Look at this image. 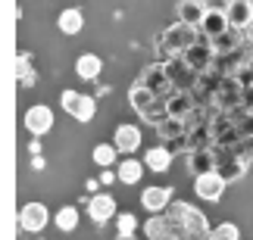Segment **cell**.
Here are the masks:
<instances>
[{"mask_svg": "<svg viewBox=\"0 0 253 240\" xmlns=\"http://www.w3.org/2000/svg\"><path fill=\"white\" fill-rule=\"evenodd\" d=\"M91 159L97 162L100 169H113V166H119V150H116V143H97V147L91 150Z\"/></svg>", "mask_w": 253, "mask_h": 240, "instance_id": "cell-17", "label": "cell"}, {"mask_svg": "<svg viewBox=\"0 0 253 240\" xmlns=\"http://www.w3.org/2000/svg\"><path fill=\"white\" fill-rule=\"evenodd\" d=\"M172 187L169 184H150V187H144L141 190V209H147L150 215H163L166 209L175 203L172 200Z\"/></svg>", "mask_w": 253, "mask_h": 240, "instance_id": "cell-3", "label": "cell"}, {"mask_svg": "<svg viewBox=\"0 0 253 240\" xmlns=\"http://www.w3.org/2000/svg\"><path fill=\"white\" fill-rule=\"evenodd\" d=\"M210 13V0H178V19L184 25H203Z\"/></svg>", "mask_w": 253, "mask_h": 240, "instance_id": "cell-10", "label": "cell"}, {"mask_svg": "<svg viewBox=\"0 0 253 240\" xmlns=\"http://www.w3.org/2000/svg\"><path fill=\"white\" fill-rule=\"evenodd\" d=\"M166 215L181 228L184 234H191L194 240H200V237H207V240H210V234H212V231H210L207 215H203L197 206H191V203H172V206L166 209Z\"/></svg>", "mask_w": 253, "mask_h": 240, "instance_id": "cell-1", "label": "cell"}, {"mask_svg": "<svg viewBox=\"0 0 253 240\" xmlns=\"http://www.w3.org/2000/svg\"><path fill=\"white\" fill-rule=\"evenodd\" d=\"M163 44L169 47L172 53H181V50H191L194 47V28L191 25H178V28H169L166 34H163Z\"/></svg>", "mask_w": 253, "mask_h": 240, "instance_id": "cell-11", "label": "cell"}, {"mask_svg": "<svg viewBox=\"0 0 253 240\" xmlns=\"http://www.w3.org/2000/svg\"><path fill=\"white\" fill-rule=\"evenodd\" d=\"M228 28H231V22H228V16L225 13H207V19H203V32L207 34H212V37H219V34H228Z\"/></svg>", "mask_w": 253, "mask_h": 240, "instance_id": "cell-19", "label": "cell"}, {"mask_svg": "<svg viewBox=\"0 0 253 240\" xmlns=\"http://www.w3.org/2000/svg\"><path fill=\"white\" fill-rule=\"evenodd\" d=\"M100 72H103V60L97 53H82L79 60H75V75H79L82 81L100 78Z\"/></svg>", "mask_w": 253, "mask_h": 240, "instance_id": "cell-12", "label": "cell"}, {"mask_svg": "<svg viewBox=\"0 0 253 240\" xmlns=\"http://www.w3.org/2000/svg\"><path fill=\"white\" fill-rule=\"evenodd\" d=\"M144 162L141 159H122L119 166H116V175H119V184H141L144 178Z\"/></svg>", "mask_w": 253, "mask_h": 240, "instance_id": "cell-13", "label": "cell"}, {"mask_svg": "<svg viewBox=\"0 0 253 240\" xmlns=\"http://www.w3.org/2000/svg\"><path fill=\"white\" fill-rule=\"evenodd\" d=\"M228 22H231V28H247L253 22V0H231Z\"/></svg>", "mask_w": 253, "mask_h": 240, "instance_id": "cell-14", "label": "cell"}, {"mask_svg": "<svg viewBox=\"0 0 253 240\" xmlns=\"http://www.w3.org/2000/svg\"><path fill=\"white\" fill-rule=\"evenodd\" d=\"M144 166L150 171H169L172 169V153L166 147H150L144 153Z\"/></svg>", "mask_w": 253, "mask_h": 240, "instance_id": "cell-16", "label": "cell"}, {"mask_svg": "<svg viewBox=\"0 0 253 240\" xmlns=\"http://www.w3.org/2000/svg\"><path fill=\"white\" fill-rule=\"evenodd\" d=\"M56 28H60V34H66V37L82 34L84 32V13H82V6L60 9V16H56Z\"/></svg>", "mask_w": 253, "mask_h": 240, "instance_id": "cell-8", "label": "cell"}, {"mask_svg": "<svg viewBox=\"0 0 253 240\" xmlns=\"http://www.w3.org/2000/svg\"><path fill=\"white\" fill-rule=\"evenodd\" d=\"M113 181H119V175H116L113 169H103V175H100V184H113Z\"/></svg>", "mask_w": 253, "mask_h": 240, "instance_id": "cell-25", "label": "cell"}, {"mask_svg": "<svg viewBox=\"0 0 253 240\" xmlns=\"http://www.w3.org/2000/svg\"><path fill=\"white\" fill-rule=\"evenodd\" d=\"M16 75H19V84H22V88H32V84L38 81V72L32 69V56H28V53H19Z\"/></svg>", "mask_w": 253, "mask_h": 240, "instance_id": "cell-20", "label": "cell"}, {"mask_svg": "<svg viewBox=\"0 0 253 240\" xmlns=\"http://www.w3.org/2000/svg\"><path fill=\"white\" fill-rule=\"evenodd\" d=\"M128 100H131V106L134 109H138L141 112V116H153V106H157V94H153L150 88H147V84H144V81H134L131 84V88H128Z\"/></svg>", "mask_w": 253, "mask_h": 240, "instance_id": "cell-9", "label": "cell"}, {"mask_svg": "<svg viewBox=\"0 0 253 240\" xmlns=\"http://www.w3.org/2000/svg\"><path fill=\"white\" fill-rule=\"evenodd\" d=\"M134 231H138L134 212H119L116 215V237H134Z\"/></svg>", "mask_w": 253, "mask_h": 240, "instance_id": "cell-21", "label": "cell"}, {"mask_svg": "<svg viewBox=\"0 0 253 240\" xmlns=\"http://www.w3.org/2000/svg\"><path fill=\"white\" fill-rule=\"evenodd\" d=\"M228 187V178L222 175V171L210 169V171H197V178H194V194L200 200H210V203H216V200L225 194Z\"/></svg>", "mask_w": 253, "mask_h": 240, "instance_id": "cell-2", "label": "cell"}, {"mask_svg": "<svg viewBox=\"0 0 253 240\" xmlns=\"http://www.w3.org/2000/svg\"><path fill=\"white\" fill-rule=\"evenodd\" d=\"M210 240H241V228L235 222H222V225L212 228Z\"/></svg>", "mask_w": 253, "mask_h": 240, "instance_id": "cell-22", "label": "cell"}, {"mask_svg": "<svg viewBox=\"0 0 253 240\" xmlns=\"http://www.w3.org/2000/svg\"><path fill=\"white\" fill-rule=\"evenodd\" d=\"M141 140H144V134H141V128L138 125H119L116 128V134H113V143H116V150L122 153V156H134V153L141 150Z\"/></svg>", "mask_w": 253, "mask_h": 240, "instance_id": "cell-7", "label": "cell"}, {"mask_svg": "<svg viewBox=\"0 0 253 240\" xmlns=\"http://www.w3.org/2000/svg\"><path fill=\"white\" fill-rule=\"evenodd\" d=\"M116 197L110 194V190H100V194H94L91 200H87V218H91L94 225H106V222H116Z\"/></svg>", "mask_w": 253, "mask_h": 240, "instance_id": "cell-4", "label": "cell"}, {"mask_svg": "<svg viewBox=\"0 0 253 240\" xmlns=\"http://www.w3.org/2000/svg\"><path fill=\"white\" fill-rule=\"evenodd\" d=\"M53 122H56V119H53V109L44 106V103H35V106H28L25 116H22L25 131L35 134V137H44V134L53 128Z\"/></svg>", "mask_w": 253, "mask_h": 240, "instance_id": "cell-5", "label": "cell"}, {"mask_svg": "<svg viewBox=\"0 0 253 240\" xmlns=\"http://www.w3.org/2000/svg\"><path fill=\"white\" fill-rule=\"evenodd\" d=\"M247 159H253V140H247V153H244Z\"/></svg>", "mask_w": 253, "mask_h": 240, "instance_id": "cell-26", "label": "cell"}, {"mask_svg": "<svg viewBox=\"0 0 253 240\" xmlns=\"http://www.w3.org/2000/svg\"><path fill=\"white\" fill-rule=\"evenodd\" d=\"M47 225H50V212L44 203H25L19 209V228L25 234H41Z\"/></svg>", "mask_w": 253, "mask_h": 240, "instance_id": "cell-6", "label": "cell"}, {"mask_svg": "<svg viewBox=\"0 0 253 240\" xmlns=\"http://www.w3.org/2000/svg\"><path fill=\"white\" fill-rule=\"evenodd\" d=\"M84 97L87 94H82V91H72V88H66L63 94H60V106L69 112L72 119H79V112H82V106H84Z\"/></svg>", "mask_w": 253, "mask_h": 240, "instance_id": "cell-18", "label": "cell"}, {"mask_svg": "<svg viewBox=\"0 0 253 240\" xmlns=\"http://www.w3.org/2000/svg\"><path fill=\"white\" fill-rule=\"evenodd\" d=\"M79 222H82V215H79V209H75V206H60V209H56V215H53L56 231H63V234H72L75 228H79Z\"/></svg>", "mask_w": 253, "mask_h": 240, "instance_id": "cell-15", "label": "cell"}, {"mask_svg": "<svg viewBox=\"0 0 253 240\" xmlns=\"http://www.w3.org/2000/svg\"><path fill=\"white\" fill-rule=\"evenodd\" d=\"M210 9H212V13H225V16H228L231 0H210Z\"/></svg>", "mask_w": 253, "mask_h": 240, "instance_id": "cell-24", "label": "cell"}, {"mask_svg": "<svg viewBox=\"0 0 253 240\" xmlns=\"http://www.w3.org/2000/svg\"><path fill=\"white\" fill-rule=\"evenodd\" d=\"M188 106H191V103H188V97H178V100L172 103V119H178V122H181V116L188 112Z\"/></svg>", "mask_w": 253, "mask_h": 240, "instance_id": "cell-23", "label": "cell"}]
</instances>
